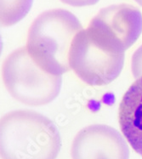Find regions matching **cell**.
Instances as JSON below:
<instances>
[{
	"mask_svg": "<svg viewBox=\"0 0 142 159\" xmlns=\"http://www.w3.org/2000/svg\"><path fill=\"white\" fill-rule=\"evenodd\" d=\"M4 85L10 95L27 106L48 104L58 96L62 76L50 74L41 68L26 47L16 49L3 64Z\"/></svg>",
	"mask_w": 142,
	"mask_h": 159,
	"instance_id": "3957f363",
	"label": "cell"
},
{
	"mask_svg": "<svg viewBox=\"0 0 142 159\" xmlns=\"http://www.w3.org/2000/svg\"><path fill=\"white\" fill-rule=\"evenodd\" d=\"M132 71L136 79L142 76V46H140L133 55Z\"/></svg>",
	"mask_w": 142,
	"mask_h": 159,
	"instance_id": "9c48e42d",
	"label": "cell"
},
{
	"mask_svg": "<svg viewBox=\"0 0 142 159\" xmlns=\"http://www.w3.org/2000/svg\"><path fill=\"white\" fill-rule=\"evenodd\" d=\"M71 159H129L126 140L114 128L94 124L78 132L71 147Z\"/></svg>",
	"mask_w": 142,
	"mask_h": 159,
	"instance_id": "8992f818",
	"label": "cell"
},
{
	"mask_svg": "<svg viewBox=\"0 0 142 159\" xmlns=\"http://www.w3.org/2000/svg\"><path fill=\"white\" fill-rule=\"evenodd\" d=\"M33 0H0V22L2 27L13 26L26 16Z\"/></svg>",
	"mask_w": 142,
	"mask_h": 159,
	"instance_id": "ba28073f",
	"label": "cell"
},
{
	"mask_svg": "<svg viewBox=\"0 0 142 159\" xmlns=\"http://www.w3.org/2000/svg\"><path fill=\"white\" fill-rule=\"evenodd\" d=\"M135 1L138 4H140V6H142V0H135Z\"/></svg>",
	"mask_w": 142,
	"mask_h": 159,
	"instance_id": "8fae6325",
	"label": "cell"
},
{
	"mask_svg": "<svg viewBox=\"0 0 142 159\" xmlns=\"http://www.w3.org/2000/svg\"><path fill=\"white\" fill-rule=\"evenodd\" d=\"M82 30L80 21L71 12L63 9L46 10L30 26L26 47L41 68L62 76L71 68L70 49Z\"/></svg>",
	"mask_w": 142,
	"mask_h": 159,
	"instance_id": "7a4b0ae2",
	"label": "cell"
},
{
	"mask_svg": "<svg viewBox=\"0 0 142 159\" xmlns=\"http://www.w3.org/2000/svg\"><path fill=\"white\" fill-rule=\"evenodd\" d=\"M118 122L129 145L142 157V76L123 95L119 105Z\"/></svg>",
	"mask_w": 142,
	"mask_h": 159,
	"instance_id": "52a82bcc",
	"label": "cell"
},
{
	"mask_svg": "<svg viewBox=\"0 0 142 159\" xmlns=\"http://www.w3.org/2000/svg\"><path fill=\"white\" fill-rule=\"evenodd\" d=\"M69 62L82 81L92 86H103L119 76L123 67L124 53L103 44L86 28L73 39Z\"/></svg>",
	"mask_w": 142,
	"mask_h": 159,
	"instance_id": "277c9868",
	"label": "cell"
},
{
	"mask_svg": "<svg viewBox=\"0 0 142 159\" xmlns=\"http://www.w3.org/2000/svg\"><path fill=\"white\" fill-rule=\"evenodd\" d=\"M87 28L104 44L124 53L141 34L142 14L127 3L110 5L101 9Z\"/></svg>",
	"mask_w": 142,
	"mask_h": 159,
	"instance_id": "5b68a950",
	"label": "cell"
},
{
	"mask_svg": "<svg viewBox=\"0 0 142 159\" xmlns=\"http://www.w3.org/2000/svg\"><path fill=\"white\" fill-rule=\"evenodd\" d=\"M62 3L73 7L90 6L97 3L100 0H61Z\"/></svg>",
	"mask_w": 142,
	"mask_h": 159,
	"instance_id": "30bf717a",
	"label": "cell"
},
{
	"mask_svg": "<svg viewBox=\"0 0 142 159\" xmlns=\"http://www.w3.org/2000/svg\"><path fill=\"white\" fill-rule=\"evenodd\" d=\"M61 147L57 128L44 115L33 111L17 110L1 118L2 159H56Z\"/></svg>",
	"mask_w": 142,
	"mask_h": 159,
	"instance_id": "6da1fadb",
	"label": "cell"
}]
</instances>
